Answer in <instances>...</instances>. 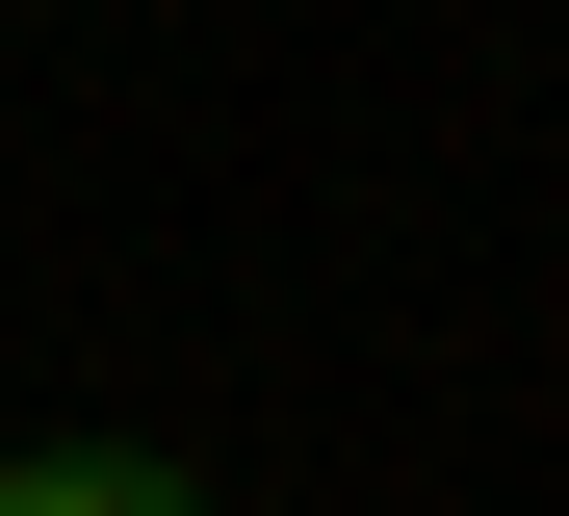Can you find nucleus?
<instances>
[{
	"instance_id": "f257e3e1",
	"label": "nucleus",
	"mask_w": 569,
	"mask_h": 516,
	"mask_svg": "<svg viewBox=\"0 0 569 516\" xmlns=\"http://www.w3.org/2000/svg\"><path fill=\"white\" fill-rule=\"evenodd\" d=\"M0 516H208V490L130 465V439H27V465H0Z\"/></svg>"
}]
</instances>
